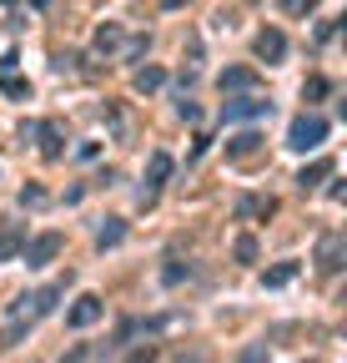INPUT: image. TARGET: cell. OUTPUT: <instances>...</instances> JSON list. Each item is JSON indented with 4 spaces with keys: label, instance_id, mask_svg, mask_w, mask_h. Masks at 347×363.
<instances>
[{
    "label": "cell",
    "instance_id": "1",
    "mask_svg": "<svg viewBox=\"0 0 347 363\" xmlns=\"http://www.w3.org/2000/svg\"><path fill=\"white\" fill-rule=\"evenodd\" d=\"M322 137H328V121H322V116H297L292 126H287V146H292V152H317V146H322Z\"/></svg>",
    "mask_w": 347,
    "mask_h": 363
},
{
    "label": "cell",
    "instance_id": "2",
    "mask_svg": "<svg viewBox=\"0 0 347 363\" xmlns=\"http://www.w3.org/2000/svg\"><path fill=\"white\" fill-rule=\"evenodd\" d=\"M222 111H227V121H252V116H267V101L247 91V96H227Z\"/></svg>",
    "mask_w": 347,
    "mask_h": 363
},
{
    "label": "cell",
    "instance_id": "3",
    "mask_svg": "<svg viewBox=\"0 0 347 363\" xmlns=\"http://www.w3.org/2000/svg\"><path fill=\"white\" fill-rule=\"evenodd\" d=\"M101 313H106V303H101V298L96 293H86V298H76V303H71V328H91V323H101Z\"/></svg>",
    "mask_w": 347,
    "mask_h": 363
},
{
    "label": "cell",
    "instance_id": "4",
    "mask_svg": "<svg viewBox=\"0 0 347 363\" xmlns=\"http://www.w3.org/2000/svg\"><path fill=\"white\" fill-rule=\"evenodd\" d=\"M56 252H60V232H40V238L26 247V268H46Z\"/></svg>",
    "mask_w": 347,
    "mask_h": 363
},
{
    "label": "cell",
    "instance_id": "5",
    "mask_svg": "<svg viewBox=\"0 0 347 363\" xmlns=\"http://www.w3.org/2000/svg\"><path fill=\"white\" fill-rule=\"evenodd\" d=\"M342 252H347L342 232H328V238L317 242V268H322V272H337V268H342Z\"/></svg>",
    "mask_w": 347,
    "mask_h": 363
},
{
    "label": "cell",
    "instance_id": "6",
    "mask_svg": "<svg viewBox=\"0 0 347 363\" xmlns=\"http://www.w3.org/2000/svg\"><path fill=\"white\" fill-rule=\"evenodd\" d=\"M121 40H126L121 26H116V20H106V26H96V40H91V46H96L101 56H116V51H121Z\"/></svg>",
    "mask_w": 347,
    "mask_h": 363
},
{
    "label": "cell",
    "instance_id": "7",
    "mask_svg": "<svg viewBox=\"0 0 347 363\" xmlns=\"http://www.w3.org/2000/svg\"><path fill=\"white\" fill-rule=\"evenodd\" d=\"M257 56H262V61H282V56H287V36H282V31H262V36H257Z\"/></svg>",
    "mask_w": 347,
    "mask_h": 363
},
{
    "label": "cell",
    "instance_id": "8",
    "mask_svg": "<svg viewBox=\"0 0 347 363\" xmlns=\"http://www.w3.org/2000/svg\"><path fill=\"white\" fill-rule=\"evenodd\" d=\"M328 177H332V162H328V157H317V162H307V167H302V177H297V187L307 192V187H322V182H328Z\"/></svg>",
    "mask_w": 347,
    "mask_h": 363
},
{
    "label": "cell",
    "instance_id": "9",
    "mask_svg": "<svg viewBox=\"0 0 347 363\" xmlns=\"http://www.w3.org/2000/svg\"><path fill=\"white\" fill-rule=\"evenodd\" d=\"M66 283H71V272H66ZM66 283H51V288H40L35 298H26V303H31V313H35V318H40V313H51V308H56V298L66 293Z\"/></svg>",
    "mask_w": 347,
    "mask_h": 363
},
{
    "label": "cell",
    "instance_id": "10",
    "mask_svg": "<svg viewBox=\"0 0 347 363\" xmlns=\"http://www.w3.org/2000/svg\"><path fill=\"white\" fill-rule=\"evenodd\" d=\"M252 86H257V76L247 66H227L222 71V91H252Z\"/></svg>",
    "mask_w": 347,
    "mask_h": 363
},
{
    "label": "cell",
    "instance_id": "11",
    "mask_svg": "<svg viewBox=\"0 0 347 363\" xmlns=\"http://www.w3.org/2000/svg\"><path fill=\"white\" fill-rule=\"evenodd\" d=\"M171 177V157L166 152H151V162H146V187H161Z\"/></svg>",
    "mask_w": 347,
    "mask_h": 363
},
{
    "label": "cell",
    "instance_id": "12",
    "mask_svg": "<svg viewBox=\"0 0 347 363\" xmlns=\"http://www.w3.org/2000/svg\"><path fill=\"white\" fill-rule=\"evenodd\" d=\"M236 212H242V217H272L277 197H242V202H236Z\"/></svg>",
    "mask_w": 347,
    "mask_h": 363
},
{
    "label": "cell",
    "instance_id": "13",
    "mask_svg": "<svg viewBox=\"0 0 347 363\" xmlns=\"http://www.w3.org/2000/svg\"><path fill=\"white\" fill-rule=\"evenodd\" d=\"M35 132H40V152L56 162V157H60V126H56V121H40Z\"/></svg>",
    "mask_w": 347,
    "mask_h": 363
},
{
    "label": "cell",
    "instance_id": "14",
    "mask_svg": "<svg viewBox=\"0 0 347 363\" xmlns=\"http://www.w3.org/2000/svg\"><path fill=\"white\" fill-rule=\"evenodd\" d=\"M257 146H262V137H257V132H236V137L227 141V157H252Z\"/></svg>",
    "mask_w": 347,
    "mask_h": 363
},
{
    "label": "cell",
    "instance_id": "15",
    "mask_svg": "<svg viewBox=\"0 0 347 363\" xmlns=\"http://www.w3.org/2000/svg\"><path fill=\"white\" fill-rule=\"evenodd\" d=\"M161 86H166V71H161V66H141V71H136V91H141V96H146V91H161Z\"/></svg>",
    "mask_w": 347,
    "mask_h": 363
},
{
    "label": "cell",
    "instance_id": "16",
    "mask_svg": "<svg viewBox=\"0 0 347 363\" xmlns=\"http://www.w3.org/2000/svg\"><path fill=\"white\" fill-rule=\"evenodd\" d=\"M292 277H297V263H277V268H267L262 283H267V288H287Z\"/></svg>",
    "mask_w": 347,
    "mask_h": 363
},
{
    "label": "cell",
    "instance_id": "17",
    "mask_svg": "<svg viewBox=\"0 0 347 363\" xmlns=\"http://www.w3.org/2000/svg\"><path fill=\"white\" fill-rule=\"evenodd\" d=\"M0 91H6V96H31V81H20V76L6 66V71H0Z\"/></svg>",
    "mask_w": 347,
    "mask_h": 363
},
{
    "label": "cell",
    "instance_id": "18",
    "mask_svg": "<svg viewBox=\"0 0 347 363\" xmlns=\"http://www.w3.org/2000/svg\"><path fill=\"white\" fill-rule=\"evenodd\" d=\"M121 238H126V222H116V217H106V227L96 232V242H101V247H116Z\"/></svg>",
    "mask_w": 347,
    "mask_h": 363
},
{
    "label": "cell",
    "instance_id": "19",
    "mask_svg": "<svg viewBox=\"0 0 347 363\" xmlns=\"http://www.w3.org/2000/svg\"><path fill=\"white\" fill-rule=\"evenodd\" d=\"M232 252H236V263H257V238H247V232H242V238L232 242Z\"/></svg>",
    "mask_w": 347,
    "mask_h": 363
},
{
    "label": "cell",
    "instance_id": "20",
    "mask_svg": "<svg viewBox=\"0 0 347 363\" xmlns=\"http://www.w3.org/2000/svg\"><path fill=\"white\" fill-rule=\"evenodd\" d=\"M302 96H307V101L328 96V81H322V76H307V81H302Z\"/></svg>",
    "mask_w": 347,
    "mask_h": 363
},
{
    "label": "cell",
    "instance_id": "21",
    "mask_svg": "<svg viewBox=\"0 0 347 363\" xmlns=\"http://www.w3.org/2000/svg\"><path fill=\"white\" fill-rule=\"evenodd\" d=\"M15 252H20V232L10 227L6 238H0V263H6V258H15Z\"/></svg>",
    "mask_w": 347,
    "mask_h": 363
},
{
    "label": "cell",
    "instance_id": "22",
    "mask_svg": "<svg viewBox=\"0 0 347 363\" xmlns=\"http://www.w3.org/2000/svg\"><path fill=\"white\" fill-rule=\"evenodd\" d=\"M20 207H46V187H26L20 192Z\"/></svg>",
    "mask_w": 347,
    "mask_h": 363
},
{
    "label": "cell",
    "instance_id": "23",
    "mask_svg": "<svg viewBox=\"0 0 347 363\" xmlns=\"http://www.w3.org/2000/svg\"><path fill=\"white\" fill-rule=\"evenodd\" d=\"M20 338H26V323H10L6 333H0V348H15V343H20Z\"/></svg>",
    "mask_w": 347,
    "mask_h": 363
},
{
    "label": "cell",
    "instance_id": "24",
    "mask_svg": "<svg viewBox=\"0 0 347 363\" xmlns=\"http://www.w3.org/2000/svg\"><path fill=\"white\" fill-rule=\"evenodd\" d=\"M121 46H126V61H136V56H146L151 40H146V36H136V40H121Z\"/></svg>",
    "mask_w": 347,
    "mask_h": 363
},
{
    "label": "cell",
    "instance_id": "25",
    "mask_svg": "<svg viewBox=\"0 0 347 363\" xmlns=\"http://www.w3.org/2000/svg\"><path fill=\"white\" fill-rule=\"evenodd\" d=\"M317 6V0H282V10H287V15H307Z\"/></svg>",
    "mask_w": 347,
    "mask_h": 363
},
{
    "label": "cell",
    "instance_id": "26",
    "mask_svg": "<svg viewBox=\"0 0 347 363\" xmlns=\"http://www.w3.org/2000/svg\"><path fill=\"white\" fill-rule=\"evenodd\" d=\"M177 111H181V116H186V121H197V116H202V111H197V101H186V96H181V101H177Z\"/></svg>",
    "mask_w": 347,
    "mask_h": 363
},
{
    "label": "cell",
    "instance_id": "27",
    "mask_svg": "<svg viewBox=\"0 0 347 363\" xmlns=\"http://www.w3.org/2000/svg\"><path fill=\"white\" fill-rule=\"evenodd\" d=\"M161 6H166V10H181V6H186V0H161Z\"/></svg>",
    "mask_w": 347,
    "mask_h": 363
},
{
    "label": "cell",
    "instance_id": "28",
    "mask_svg": "<svg viewBox=\"0 0 347 363\" xmlns=\"http://www.w3.org/2000/svg\"><path fill=\"white\" fill-rule=\"evenodd\" d=\"M31 6H35V10H46V6H51V0H31Z\"/></svg>",
    "mask_w": 347,
    "mask_h": 363
},
{
    "label": "cell",
    "instance_id": "29",
    "mask_svg": "<svg viewBox=\"0 0 347 363\" xmlns=\"http://www.w3.org/2000/svg\"><path fill=\"white\" fill-rule=\"evenodd\" d=\"M0 6H15V0H0Z\"/></svg>",
    "mask_w": 347,
    "mask_h": 363
}]
</instances>
